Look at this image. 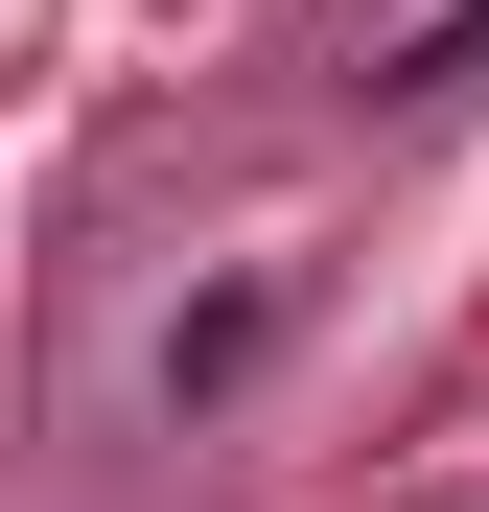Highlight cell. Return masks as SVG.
Listing matches in <instances>:
<instances>
[{"label": "cell", "mask_w": 489, "mask_h": 512, "mask_svg": "<svg viewBox=\"0 0 489 512\" xmlns=\"http://www.w3.org/2000/svg\"><path fill=\"white\" fill-rule=\"evenodd\" d=\"M257 350H280V303H257V280H210L187 326H163V396H233V373H257Z\"/></svg>", "instance_id": "1"}, {"label": "cell", "mask_w": 489, "mask_h": 512, "mask_svg": "<svg viewBox=\"0 0 489 512\" xmlns=\"http://www.w3.org/2000/svg\"><path fill=\"white\" fill-rule=\"evenodd\" d=\"M373 94H396V117H443V94H489V0H443V24H396V47H373Z\"/></svg>", "instance_id": "2"}]
</instances>
